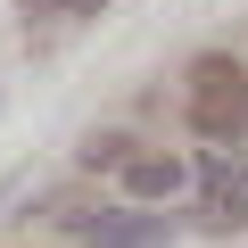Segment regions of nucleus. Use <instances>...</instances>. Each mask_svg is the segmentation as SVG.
I'll use <instances>...</instances> for the list:
<instances>
[{"label": "nucleus", "instance_id": "3", "mask_svg": "<svg viewBox=\"0 0 248 248\" xmlns=\"http://www.w3.org/2000/svg\"><path fill=\"white\" fill-rule=\"evenodd\" d=\"M124 190L133 199H174L182 190V157H124Z\"/></svg>", "mask_w": 248, "mask_h": 248}, {"label": "nucleus", "instance_id": "4", "mask_svg": "<svg viewBox=\"0 0 248 248\" xmlns=\"http://www.w3.org/2000/svg\"><path fill=\"white\" fill-rule=\"evenodd\" d=\"M207 223H248V190H240V182L215 190V199H207Z\"/></svg>", "mask_w": 248, "mask_h": 248}, {"label": "nucleus", "instance_id": "1", "mask_svg": "<svg viewBox=\"0 0 248 248\" xmlns=\"http://www.w3.org/2000/svg\"><path fill=\"white\" fill-rule=\"evenodd\" d=\"M190 116L207 124V133H240L248 124V83L232 66H199V91H190Z\"/></svg>", "mask_w": 248, "mask_h": 248}, {"label": "nucleus", "instance_id": "5", "mask_svg": "<svg viewBox=\"0 0 248 248\" xmlns=\"http://www.w3.org/2000/svg\"><path fill=\"white\" fill-rule=\"evenodd\" d=\"M25 17H99V0H25Z\"/></svg>", "mask_w": 248, "mask_h": 248}, {"label": "nucleus", "instance_id": "2", "mask_svg": "<svg viewBox=\"0 0 248 248\" xmlns=\"http://www.w3.org/2000/svg\"><path fill=\"white\" fill-rule=\"evenodd\" d=\"M75 240H91V248H149L157 223L133 215V207H116V215H75Z\"/></svg>", "mask_w": 248, "mask_h": 248}]
</instances>
